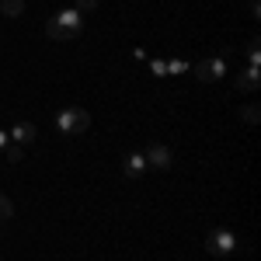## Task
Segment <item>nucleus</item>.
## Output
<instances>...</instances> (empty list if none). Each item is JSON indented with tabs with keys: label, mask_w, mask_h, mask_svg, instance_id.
<instances>
[{
	"label": "nucleus",
	"mask_w": 261,
	"mask_h": 261,
	"mask_svg": "<svg viewBox=\"0 0 261 261\" xmlns=\"http://www.w3.org/2000/svg\"><path fill=\"white\" fill-rule=\"evenodd\" d=\"M195 77H199L202 84H216L226 77V60L223 56H213V60H202L195 63Z\"/></svg>",
	"instance_id": "nucleus-4"
},
{
	"label": "nucleus",
	"mask_w": 261,
	"mask_h": 261,
	"mask_svg": "<svg viewBox=\"0 0 261 261\" xmlns=\"http://www.w3.org/2000/svg\"><path fill=\"white\" fill-rule=\"evenodd\" d=\"M150 70H153L157 77H167V63H164V60H153V63H150Z\"/></svg>",
	"instance_id": "nucleus-16"
},
{
	"label": "nucleus",
	"mask_w": 261,
	"mask_h": 261,
	"mask_svg": "<svg viewBox=\"0 0 261 261\" xmlns=\"http://www.w3.org/2000/svg\"><path fill=\"white\" fill-rule=\"evenodd\" d=\"M247 60H251L254 70H261V42L258 39H251V45H247Z\"/></svg>",
	"instance_id": "nucleus-11"
},
{
	"label": "nucleus",
	"mask_w": 261,
	"mask_h": 261,
	"mask_svg": "<svg viewBox=\"0 0 261 261\" xmlns=\"http://www.w3.org/2000/svg\"><path fill=\"white\" fill-rule=\"evenodd\" d=\"M205 251H209V254H216V258L233 254V251H237V233H233V230H226V226L213 230V233L205 237Z\"/></svg>",
	"instance_id": "nucleus-3"
},
{
	"label": "nucleus",
	"mask_w": 261,
	"mask_h": 261,
	"mask_svg": "<svg viewBox=\"0 0 261 261\" xmlns=\"http://www.w3.org/2000/svg\"><path fill=\"white\" fill-rule=\"evenodd\" d=\"M81 32H84V14L77 7H66L56 18L45 21V35L53 42H66V39H73V35H81Z\"/></svg>",
	"instance_id": "nucleus-1"
},
{
	"label": "nucleus",
	"mask_w": 261,
	"mask_h": 261,
	"mask_svg": "<svg viewBox=\"0 0 261 261\" xmlns=\"http://www.w3.org/2000/svg\"><path fill=\"white\" fill-rule=\"evenodd\" d=\"M233 87H237V91H258V87H261V70L247 66L244 73H237V77H233Z\"/></svg>",
	"instance_id": "nucleus-7"
},
{
	"label": "nucleus",
	"mask_w": 261,
	"mask_h": 261,
	"mask_svg": "<svg viewBox=\"0 0 261 261\" xmlns=\"http://www.w3.org/2000/svg\"><path fill=\"white\" fill-rule=\"evenodd\" d=\"M7 143H11V140H7V133H4V129H0V150H4V146H7Z\"/></svg>",
	"instance_id": "nucleus-17"
},
{
	"label": "nucleus",
	"mask_w": 261,
	"mask_h": 261,
	"mask_svg": "<svg viewBox=\"0 0 261 261\" xmlns=\"http://www.w3.org/2000/svg\"><path fill=\"white\" fill-rule=\"evenodd\" d=\"M143 157H146V167H161V171L171 167V150H167L164 143H150V146L143 150Z\"/></svg>",
	"instance_id": "nucleus-5"
},
{
	"label": "nucleus",
	"mask_w": 261,
	"mask_h": 261,
	"mask_svg": "<svg viewBox=\"0 0 261 261\" xmlns=\"http://www.w3.org/2000/svg\"><path fill=\"white\" fill-rule=\"evenodd\" d=\"M35 136H39V129H35L32 122H18V125L7 133V140L18 143V146H28V143H35Z\"/></svg>",
	"instance_id": "nucleus-6"
},
{
	"label": "nucleus",
	"mask_w": 261,
	"mask_h": 261,
	"mask_svg": "<svg viewBox=\"0 0 261 261\" xmlns=\"http://www.w3.org/2000/svg\"><path fill=\"white\" fill-rule=\"evenodd\" d=\"M56 129L63 136H81L91 129V115L84 108H63V112H56Z\"/></svg>",
	"instance_id": "nucleus-2"
},
{
	"label": "nucleus",
	"mask_w": 261,
	"mask_h": 261,
	"mask_svg": "<svg viewBox=\"0 0 261 261\" xmlns=\"http://www.w3.org/2000/svg\"><path fill=\"white\" fill-rule=\"evenodd\" d=\"M98 4L101 0H77V11L81 14H91V11H98Z\"/></svg>",
	"instance_id": "nucleus-13"
},
{
	"label": "nucleus",
	"mask_w": 261,
	"mask_h": 261,
	"mask_svg": "<svg viewBox=\"0 0 261 261\" xmlns=\"http://www.w3.org/2000/svg\"><path fill=\"white\" fill-rule=\"evenodd\" d=\"M0 14L4 18H21L24 14V0H0Z\"/></svg>",
	"instance_id": "nucleus-9"
},
{
	"label": "nucleus",
	"mask_w": 261,
	"mask_h": 261,
	"mask_svg": "<svg viewBox=\"0 0 261 261\" xmlns=\"http://www.w3.org/2000/svg\"><path fill=\"white\" fill-rule=\"evenodd\" d=\"M244 122H247V125H254V122H258V108H254V105H247V108H244Z\"/></svg>",
	"instance_id": "nucleus-15"
},
{
	"label": "nucleus",
	"mask_w": 261,
	"mask_h": 261,
	"mask_svg": "<svg viewBox=\"0 0 261 261\" xmlns=\"http://www.w3.org/2000/svg\"><path fill=\"white\" fill-rule=\"evenodd\" d=\"M11 216H14V202H11L7 195H4V192H0V223L11 220Z\"/></svg>",
	"instance_id": "nucleus-12"
},
{
	"label": "nucleus",
	"mask_w": 261,
	"mask_h": 261,
	"mask_svg": "<svg viewBox=\"0 0 261 261\" xmlns=\"http://www.w3.org/2000/svg\"><path fill=\"white\" fill-rule=\"evenodd\" d=\"M0 157H4L7 164H18V161H24V150H21L18 143H7V146L0 150Z\"/></svg>",
	"instance_id": "nucleus-10"
},
{
	"label": "nucleus",
	"mask_w": 261,
	"mask_h": 261,
	"mask_svg": "<svg viewBox=\"0 0 261 261\" xmlns=\"http://www.w3.org/2000/svg\"><path fill=\"white\" fill-rule=\"evenodd\" d=\"M143 171H146V157L143 153H125V174L129 178H143Z\"/></svg>",
	"instance_id": "nucleus-8"
},
{
	"label": "nucleus",
	"mask_w": 261,
	"mask_h": 261,
	"mask_svg": "<svg viewBox=\"0 0 261 261\" xmlns=\"http://www.w3.org/2000/svg\"><path fill=\"white\" fill-rule=\"evenodd\" d=\"M185 70H188V63H185V60H171V63H167V73H185Z\"/></svg>",
	"instance_id": "nucleus-14"
}]
</instances>
